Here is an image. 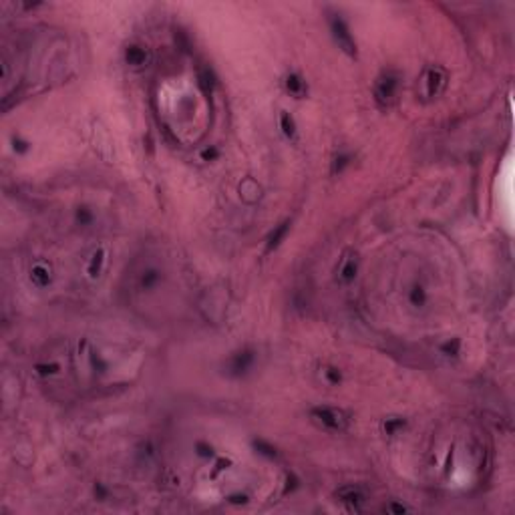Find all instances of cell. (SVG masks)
<instances>
[{"label": "cell", "mask_w": 515, "mask_h": 515, "mask_svg": "<svg viewBox=\"0 0 515 515\" xmlns=\"http://www.w3.org/2000/svg\"><path fill=\"white\" fill-rule=\"evenodd\" d=\"M312 419L328 431H344L348 427V417L342 410H336V408H314Z\"/></svg>", "instance_id": "1"}, {"label": "cell", "mask_w": 515, "mask_h": 515, "mask_svg": "<svg viewBox=\"0 0 515 515\" xmlns=\"http://www.w3.org/2000/svg\"><path fill=\"white\" fill-rule=\"evenodd\" d=\"M330 30H332V36H334V40L338 43V47H340L346 54L354 56V54H356V43H354L348 27L344 25V20L338 18V16H334V18L330 20Z\"/></svg>", "instance_id": "2"}, {"label": "cell", "mask_w": 515, "mask_h": 515, "mask_svg": "<svg viewBox=\"0 0 515 515\" xmlns=\"http://www.w3.org/2000/svg\"><path fill=\"white\" fill-rule=\"evenodd\" d=\"M397 87H399V81L393 75H382L379 81H377V85H375V99H377V103H379L380 107H388L395 101Z\"/></svg>", "instance_id": "3"}, {"label": "cell", "mask_w": 515, "mask_h": 515, "mask_svg": "<svg viewBox=\"0 0 515 515\" xmlns=\"http://www.w3.org/2000/svg\"><path fill=\"white\" fill-rule=\"evenodd\" d=\"M336 497H338V501H342V503H346V505H351L353 509L356 507H360L364 501H366V495H364V491L360 487H354V485H348V487H342L336 491Z\"/></svg>", "instance_id": "4"}, {"label": "cell", "mask_w": 515, "mask_h": 515, "mask_svg": "<svg viewBox=\"0 0 515 515\" xmlns=\"http://www.w3.org/2000/svg\"><path fill=\"white\" fill-rule=\"evenodd\" d=\"M445 83H447L445 71H443V69H431V71L427 73V79H425V85H427V93H429V97H437V95H439V93L443 91Z\"/></svg>", "instance_id": "5"}, {"label": "cell", "mask_w": 515, "mask_h": 515, "mask_svg": "<svg viewBox=\"0 0 515 515\" xmlns=\"http://www.w3.org/2000/svg\"><path fill=\"white\" fill-rule=\"evenodd\" d=\"M252 362H254V354L250 351L234 354L232 360H230V373L232 375H244L245 370L252 366Z\"/></svg>", "instance_id": "6"}, {"label": "cell", "mask_w": 515, "mask_h": 515, "mask_svg": "<svg viewBox=\"0 0 515 515\" xmlns=\"http://www.w3.org/2000/svg\"><path fill=\"white\" fill-rule=\"evenodd\" d=\"M288 228H290V221H284V223H280V225L272 232L270 238H268V252H272L274 248H278V245L282 244V240H284L286 234H288Z\"/></svg>", "instance_id": "7"}, {"label": "cell", "mask_w": 515, "mask_h": 515, "mask_svg": "<svg viewBox=\"0 0 515 515\" xmlns=\"http://www.w3.org/2000/svg\"><path fill=\"white\" fill-rule=\"evenodd\" d=\"M125 58H127L129 65L141 67V65H145V60H147V53H145L141 47H129L127 53H125Z\"/></svg>", "instance_id": "8"}, {"label": "cell", "mask_w": 515, "mask_h": 515, "mask_svg": "<svg viewBox=\"0 0 515 515\" xmlns=\"http://www.w3.org/2000/svg\"><path fill=\"white\" fill-rule=\"evenodd\" d=\"M286 89H288V93H292L294 97H302L304 91H306V85H304V81L300 79L298 75H290V77L286 79Z\"/></svg>", "instance_id": "9"}, {"label": "cell", "mask_w": 515, "mask_h": 515, "mask_svg": "<svg viewBox=\"0 0 515 515\" xmlns=\"http://www.w3.org/2000/svg\"><path fill=\"white\" fill-rule=\"evenodd\" d=\"M30 278L38 284V286H47L49 284V280H51V272L47 266H43V264H38V266H34L32 272H30Z\"/></svg>", "instance_id": "10"}, {"label": "cell", "mask_w": 515, "mask_h": 515, "mask_svg": "<svg viewBox=\"0 0 515 515\" xmlns=\"http://www.w3.org/2000/svg\"><path fill=\"white\" fill-rule=\"evenodd\" d=\"M280 125H282V131H284V135L286 137H292L296 135V125H294V121H292V117L288 115V113H282L280 115Z\"/></svg>", "instance_id": "11"}, {"label": "cell", "mask_w": 515, "mask_h": 515, "mask_svg": "<svg viewBox=\"0 0 515 515\" xmlns=\"http://www.w3.org/2000/svg\"><path fill=\"white\" fill-rule=\"evenodd\" d=\"M354 274H356V260H346L344 266H342V270H340V278L344 282H351L354 278Z\"/></svg>", "instance_id": "12"}, {"label": "cell", "mask_w": 515, "mask_h": 515, "mask_svg": "<svg viewBox=\"0 0 515 515\" xmlns=\"http://www.w3.org/2000/svg\"><path fill=\"white\" fill-rule=\"evenodd\" d=\"M157 280H159V274H157L155 270L143 272L141 286H143V288H151V286H155V284H157Z\"/></svg>", "instance_id": "13"}, {"label": "cell", "mask_w": 515, "mask_h": 515, "mask_svg": "<svg viewBox=\"0 0 515 515\" xmlns=\"http://www.w3.org/2000/svg\"><path fill=\"white\" fill-rule=\"evenodd\" d=\"M101 264H103V250H99V252H95L93 254V262H91V276H95V268H97V272H99V268H101Z\"/></svg>", "instance_id": "14"}, {"label": "cell", "mask_w": 515, "mask_h": 515, "mask_svg": "<svg viewBox=\"0 0 515 515\" xmlns=\"http://www.w3.org/2000/svg\"><path fill=\"white\" fill-rule=\"evenodd\" d=\"M425 300V292H423V288H415V292H413V302L417 304V302H423Z\"/></svg>", "instance_id": "15"}, {"label": "cell", "mask_w": 515, "mask_h": 515, "mask_svg": "<svg viewBox=\"0 0 515 515\" xmlns=\"http://www.w3.org/2000/svg\"><path fill=\"white\" fill-rule=\"evenodd\" d=\"M326 375H328L330 382H338V380H340V375H338V370H336V368H328V370H326Z\"/></svg>", "instance_id": "16"}, {"label": "cell", "mask_w": 515, "mask_h": 515, "mask_svg": "<svg viewBox=\"0 0 515 515\" xmlns=\"http://www.w3.org/2000/svg\"><path fill=\"white\" fill-rule=\"evenodd\" d=\"M399 427H403V423L401 421H388V425H384V429L388 431V433H393L395 429H399Z\"/></svg>", "instance_id": "17"}, {"label": "cell", "mask_w": 515, "mask_h": 515, "mask_svg": "<svg viewBox=\"0 0 515 515\" xmlns=\"http://www.w3.org/2000/svg\"><path fill=\"white\" fill-rule=\"evenodd\" d=\"M216 155H217L216 149H212V151H205V153H203V157H216Z\"/></svg>", "instance_id": "18"}]
</instances>
